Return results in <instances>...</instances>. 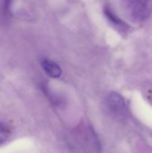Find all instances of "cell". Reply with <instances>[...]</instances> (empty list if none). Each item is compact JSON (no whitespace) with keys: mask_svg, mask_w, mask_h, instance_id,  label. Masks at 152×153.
Returning a JSON list of instances; mask_svg holds the SVG:
<instances>
[{"mask_svg":"<svg viewBox=\"0 0 152 153\" xmlns=\"http://www.w3.org/2000/svg\"><path fill=\"white\" fill-rule=\"evenodd\" d=\"M124 8L134 22L147 20L152 11V0H123Z\"/></svg>","mask_w":152,"mask_h":153,"instance_id":"6da1fadb","label":"cell"},{"mask_svg":"<svg viewBox=\"0 0 152 153\" xmlns=\"http://www.w3.org/2000/svg\"><path fill=\"white\" fill-rule=\"evenodd\" d=\"M41 66L45 73L52 78H58L62 74V70L60 66L50 59H43L41 61Z\"/></svg>","mask_w":152,"mask_h":153,"instance_id":"3957f363","label":"cell"},{"mask_svg":"<svg viewBox=\"0 0 152 153\" xmlns=\"http://www.w3.org/2000/svg\"><path fill=\"white\" fill-rule=\"evenodd\" d=\"M103 12H104V14L105 16L107 17V19L108 20V22L119 31H121L122 33H125L128 30H129V26L128 24L124 22L122 19H120L115 13L114 11L112 10V8L108 5V4H106L104 5V8H103Z\"/></svg>","mask_w":152,"mask_h":153,"instance_id":"7a4b0ae2","label":"cell"},{"mask_svg":"<svg viewBox=\"0 0 152 153\" xmlns=\"http://www.w3.org/2000/svg\"><path fill=\"white\" fill-rule=\"evenodd\" d=\"M11 130L4 123L0 122V146L5 144L11 137Z\"/></svg>","mask_w":152,"mask_h":153,"instance_id":"277c9868","label":"cell"}]
</instances>
